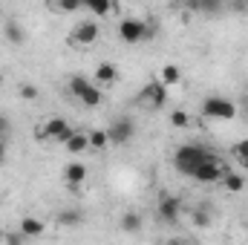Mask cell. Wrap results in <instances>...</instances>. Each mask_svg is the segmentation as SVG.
Wrapping results in <instances>:
<instances>
[{
	"label": "cell",
	"instance_id": "30",
	"mask_svg": "<svg viewBox=\"0 0 248 245\" xmlns=\"http://www.w3.org/2000/svg\"><path fill=\"white\" fill-rule=\"evenodd\" d=\"M61 9H63V12H75V9H78V3H61Z\"/></svg>",
	"mask_w": 248,
	"mask_h": 245
},
{
	"label": "cell",
	"instance_id": "24",
	"mask_svg": "<svg viewBox=\"0 0 248 245\" xmlns=\"http://www.w3.org/2000/svg\"><path fill=\"white\" fill-rule=\"evenodd\" d=\"M234 156H237V162L248 170V138H243V141L234 144Z\"/></svg>",
	"mask_w": 248,
	"mask_h": 245
},
{
	"label": "cell",
	"instance_id": "19",
	"mask_svg": "<svg viewBox=\"0 0 248 245\" xmlns=\"http://www.w3.org/2000/svg\"><path fill=\"white\" fill-rule=\"evenodd\" d=\"M87 147H90V136H87V133H75V136H72V138L66 141V150H69L72 156H78V153H84Z\"/></svg>",
	"mask_w": 248,
	"mask_h": 245
},
{
	"label": "cell",
	"instance_id": "27",
	"mask_svg": "<svg viewBox=\"0 0 248 245\" xmlns=\"http://www.w3.org/2000/svg\"><path fill=\"white\" fill-rule=\"evenodd\" d=\"M35 138H38V141H49V138H46V130H44V124H38V127H35Z\"/></svg>",
	"mask_w": 248,
	"mask_h": 245
},
{
	"label": "cell",
	"instance_id": "15",
	"mask_svg": "<svg viewBox=\"0 0 248 245\" xmlns=\"http://www.w3.org/2000/svg\"><path fill=\"white\" fill-rule=\"evenodd\" d=\"M159 81L170 90V87H176V84L182 81V69H179L176 63H165V66L159 69Z\"/></svg>",
	"mask_w": 248,
	"mask_h": 245
},
{
	"label": "cell",
	"instance_id": "20",
	"mask_svg": "<svg viewBox=\"0 0 248 245\" xmlns=\"http://www.w3.org/2000/svg\"><path fill=\"white\" fill-rule=\"evenodd\" d=\"M84 6H87L93 15H101V17H104V15H110V12L116 9V6H113V3H107V0H90V3H84Z\"/></svg>",
	"mask_w": 248,
	"mask_h": 245
},
{
	"label": "cell",
	"instance_id": "21",
	"mask_svg": "<svg viewBox=\"0 0 248 245\" xmlns=\"http://www.w3.org/2000/svg\"><path fill=\"white\" fill-rule=\"evenodd\" d=\"M87 136H90V147H95V150H104V147L110 144L107 130H93V133H87Z\"/></svg>",
	"mask_w": 248,
	"mask_h": 245
},
{
	"label": "cell",
	"instance_id": "7",
	"mask_svg": "<svg viewBox=\"0 0 248 245\" xmlns=\"http://www.w3.org/2000/svg\"><path fill=\"white\" fill-rule=\"evenodd\" d=\"M44 130H46V138H49V141H58V144H63V147H66V141L75 136L72 124L66 122V119H58V116L46 119V122H44Z\"/></svg>",
	"mask_w": 248,
	"mask_h": 245
},
{
	"label": "cell",
	"instance_id": "14",
	"mask_svg": "<svg viewBox=\"0 0 248 245\" xmlns=\"http://www.w3.org/2000/svg\"><path fill=\"white\" fill-rule=\"evenodd\" d=\"M119 228H122L124 234H139L141 231V214H136V211H124L122 219H119Z\"/></svg>",
	"mask_w": 248,
	"mask_h": 245
},
{
	"label": "cell",
	"instance_id": "17",
	"mask_svg": "<svg viewBox=\"0 0 248 245\" xmlns=\"http://www.w3.org/2000/svg\"><path fill=\"white\" fill-rule=\"evenodd\" d=\"M95 78L101 81V84H113L116 78H119V66L110 61H101L98 66H95Z\"/></svg>",
	"mask_w": 248,
	"mask_h": 245
},
{
	"label": "cell",
	"instance_id": "28",
	"mask_svg": "<svg viewBox=\"0 0 248 245\" xmlns=\"http://www.w3.org/2000/svg\"><path fill=\"white\" fill-rule=\"evenodd\" d=\"M6 133H9V119L0 113V136H6Z\"/></svg>",
	"mask_w": 248,
	"mask_h": 245
},
{
	"label": "cell",
	"instance_id": "26",
	"mask_svg": "<svg viewBox=\"0 0 248 245\" xmlns=\"http://www.w3.org/2000/svg\"><path fill=\"white\" fill-rule=\"evenodd\" d=\"M20 98H38V87L35 84H20Z\"/></svg>",
	"mask_w": 248,
	"mask_h": 245
},
{
	"label": "cell",
	"instance_id": "23",
	"mask_svg": "<svg viewBox=\"0 0 248 245\" xmlns=\"http://www.w3.org/2000/svg\"><path fill=\"white\" fill-rule=\"evenodd\" d=\"M170 127H176V130H185L187 124H190V119H187V113L185 110H170Z\"/></svg>",
	"mask_w": 248,
	"mask_h": 245
},
{
	"label": "cell",
	"instance_id": "11",
	"mask_svg": "<svg viewBox=\"0 0 248 245\" xmlns=\"http://www.w3.org/2000/svg\"><path fill=\"white\" fill-rule=\"evenodd\" d=\"M84 182H87V165H84V162H69V165L63 168V184H66L69 190H78Z\"/></svg>",
	"mask_w": 248,
	"mask_h": 245
},
{
	"label": "cell",
	"instance_id": "29",
	"mask_svg": "<svg viewBox=\"0 0 248 245\" xmlns=\"http://www.w3.org/2000/svg\"><path fill=\"white\" fill-rule=\"evenodd\" d=\"M6 162V138H0V165Z\"/></svg>",
	"mask_w": 248,
	"mask_h": 245
},
{
	"label": "cell",
	"instance_id": "10",
	"mask_svg": "<svg viewBox=\"0 0 248 245\" xmlns=\"http://www.w3.org/2000/svg\"><path fill=\"white\" fill-rule=\"evenodd\" d=\"M98 35H101V26H98L95 20H81V23H75V29H72V41H78L81 46H93V44L98 41Z\"/></svg>",
	"mask_w": 248,
	"mask_h": 245
},
{
	"label": "cell",
	"instance_id": "2",
	"mask_svg": "<svg viewBox=\"0 0 248 245\" xmlns=\"http://www.w3.org/2000/svg\"><path fill=\"white\" fill-rule=\"evenodd\" d=\"M69 92H72L84 107H90V110L101 107V98H104L101 87H95V84H93L90 78H84V75H72V78H69Z\"/></svg>",
	"mask_w": 248,
	"mask_h": 245
},
{
	"label": "cell",
	"instance_id": "1",
	"mask_svg": "<svg viewBox=\"0 0 248 245\" xmlns=\"http://www.w3.org/2000/svg\"><path fill=\"white\" fill-rule=\"evenodd\" d=\"M214 156H217V153H211V150L202 147V144H182V147L173 153V168H176V173L193 179V173H196L202 165H208Z\"/></svg>",
	"mask_w": 248,
	"mask_h": 245
},
{
	"label": "cell",
	"instance_id": "18",
	"mask_svg": "<svg viewBox=\"0 0 248 245\" xmlns=\"http://www.w3.org/2000/svg\"><path fill=\"white\" fill-rule=\"evenodd\" d=\"M219 184H222L228 193H240V190H246V176H243V173H231V170H228V173L222 176V182H219Z\"/></svg>",
	"mask_w": 248,
	"mask_h": 245
},
{
	"label": "cell",
	"instance_id": "3",
	"mask_svg": "<svg viewBox=\"0 0 248 245\" xmlns=\"http://www.w3.org/2000/svg\"><path fill=\"white\" fill-rule=\"evenodd\" d=\"M202 116L211 122H234L237 119V104L222 95H211L202 101Z\"/></svg>",
	"mask_w": 248,
	"mask_h": 245
},
{
	"label": "cell",
	"instance_id": "22",
	"mask_svg": "<svg viewBox=\"0 0 248 245\" xmlns=\"http://www.w3.org/2000/svg\"><path fill=\"white\" fill-rule=\"evenodd\" d=\"M190 222H193L196 228H208V225H211V214H208L205 208H193V214H190Z\"/></svg>",
	"mask_w": 248,
	"mask_h": 245
},
{
	"label": "cell",
	"instance_id": "5",
	"mask_svg": "<svg viewBox=\"0 0 248 245\" xmlns=\"http://www.w3.org/2000/svg\"><path fill=\"white\" fill-rule=\"evenodd\" d=\"M147 35L150 32H147V23L144 20H139V17H122L119 20V38H122L124 44H139Z\"/></svg>",
	"mask_w": 248,
	"mask_h": 245
},
{
	"label": "cell",
	"instance_id": "9",
	"mask_svg": "<svg viewBox=\"0 0 248 245\" xmlns=\"http://www.w3.org/2000/svg\"><path fill=\"white\" fill-rule=\"evenodd\" d=\"M141 101H147L153 110H162L168 104V87L162 81H147L141 87Z\"/></svg>",
	"mask_w": 248,
	"mask_h": 245
},
{
	"label": "cell",
	"instance_id": "31",
	"mask_svg": "<svg viewBox=\"0 0 248 245\" xmlns=\"http://www.w3.org/2000/svg\"><path fill=\"white\" fill-rule=\"evenodd\" d=\"M168 245H187L185 240H168Z\"/></svg>",
	"mask_w": 248,
	"mask_h": 245
},
{
	"label": "cell",
	"instance_id": "12",
	"mask_svg": "<svg viewBox=\"0 0 248 245\" xmlns=\"http://www.w3.org/2000/svg\"><path fill=\"white\" fill-rule=\"evenodd\" d=\"M17 231H20L26 240H38V237L46 234V225H44V219H38V216H23L20 225H17Z\"/></svg>",
	"mask_w": 248,
	"mask_h": 245
},
{
	"label": "cell",
	"instance_id": "13",
	"mask_svg": "<svg viewBox=\"0 0 248 245\" xmlns=\"http://www.w3.org/2000/svg\"><path fill=\"white\" fill-rule=\"evenodd\" d=\"M3 38H6L12 46H23L26 32H23V26H20L17 20H6V23H3Z\"/></svg>",
	"mask_w": 248,
	"mask_h": 245
},
{
	"label": "cell",
	"instance_id": "4",
	"mask_svg": "<svg viewBox=\"0 0 248 245\" xmlns=\"http://www.w3.org/2000/svg\"><path fill=\"white\" fill-rule=\"evenodd\" d=\"M107 138H110V144H130L136 138V122L130 116L113 119V124L107 127Z\"/></svg>",
	"mask_w": 248,
	"mask_h": 245
},
{
	"label": "cell",
	"instance_id": "8",
	"mask_svg": "<svg viewBox=\"0 0 248 245\" xmlns=\"http://www.w3.org/2000/svg\"><path fill=\"white\" fill-rule=\"evenodd\" d=\"M225 173H228V170H225V162H222L219 156H214L208 165H202V168L193 173V179H196V182H205V184H219Z\"/></svg>",
	"mask_w": 248,
	"mask_h": 245
},
{
	"label": "cell",
	"instance_id": "25",
	"mask_svg": "<svg viewBox=\"0 0 248 245\" xmlns=\"http://www.w3.org/2000/svg\"><path fill=\"white\" fill-rule=\"evenodd\" d=\"M23 243H26V237L20 231H6V237H3V245H23Z\"/></svg>",
	"mask_w": 248,
	"mask_h": 245
},
{
	"label": "cell",
	"instance_id": "16",
	"mask_svg": "<svg viewBox=\"0 0 248 245\" xmlns=\"http://www.w3.org/2000/svg\"><path fill=\"white\" fill-rule=\"evenodd\" d=\"M55 219H58V225H63V228H78L84 222V214L78 208H63Z\"/></svg>",
	"mask_w": 248,
	"mask_h": 245
},
{
	"label": "cell",
	"instance_id": "6",
	"mask_svg": "<svg viewBox=\"0 0 248 245\" xmlns=\"http://www.w3.org/2000/svg\"><path fill=\"white\" fill-rule=\"evenodd\" d=\"M156 214H159V219H162V222L173 225V222L179 219V214H182V199H179V196H173V193H162V196H159V202H156Z\"/></svg>",
	"mask_w": 248,
	"mask_h": 245
}]
</instances>
